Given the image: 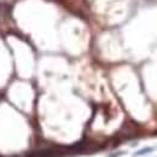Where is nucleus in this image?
Masks as SVG:
<instances>
[{
	"mask_svg": "<svg viewBox=\"0 0 157 157\" xmlns=\"http://www.w3.org/2000/svg\"><path fill=\"white\" fill-rule=\"evenodd\" d=\"M152 149H145V150H141V151H139V152H137V155H144L145 152H149V151H151Z\"/></svg>",
	"mask_w": 157,
	"mask_h": 157,
	"instance_id": "1",
	"label": "nucleus"
}]
</instances>
